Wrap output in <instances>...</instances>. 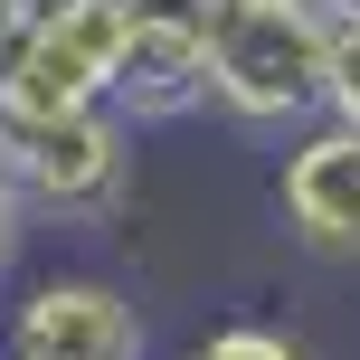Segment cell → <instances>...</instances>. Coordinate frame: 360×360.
I'll use <instances>...</instances> for the list:
<instances>
[{
	"instance_id": "obj_1",
	"label": "cell",
	"mask_w": 360,
	"mask_h": 360,
	"mask_svg": "<svg viewBox=\"0 0 360 360\" xmlns=\"http://www.w3.org/2000/svg\"><path fill=\"white\" fill-rule=\"evenodd\" d=\"M209 48V105L237 124H313L332 95V38L342 19L323 0H180Z\"/></svg>"
},
{
	"instance_id": "obj_2",
	"label": "cell",
	"mask_w": 360,
	"mask_h": 360,
	"mask_svg": "<svg viewBox=\"0 0 360 360\" xmlns=\"http://www.w3.org/2000/svg\"><path fill=\"white\" fill-rule=\"evenodd\" d=\"M124 38H133V0H38V19L19 29L10 67H0V133L114 105Z\"/></svg>"
},
{
	"instance_id": "obj_3",
	"label": "cell",
	"mask_w": 360,
	"mask_h": 360,
	"mask_svg": "<svg viewBox=\"0 0 360 360\" xmlns=\"http://www.w3.org/2000/svg\"><path fill=\"white\" fill-rule=\"evenodd\" d=\"M10 180L29 190V209H57V218H95L124 199L133 180V124L114 105H86V114H57V124H19L0 143Z\"/></svg>"
},
{
	"instance_id": "obj_4",
	"label": "cell",
	"mask_w": 360,
	"mask_h": 360,
	"mask_svg": "<svg viewBox=\"0 0 360 360\" xmlns=\"http://www.w3.org/2000/svg\"><path fill=\"white\" fill-rule=\"evenodd\" d=\"M0 360H143V313L105 275H48L10 304Z\"/></svg>"
},
{
	"instance_id": "obj_5",
	"label": "cell",
	"mask_w": 360,
	"mask_h": 360,
	"mask_svg": "<svg viewBox=\"0 0 360 360\" xmlns=\"http://www.w3.org/2000/svg\"><path fill=\"white\" fill-rule=\"evenodd\" d=\"M275 209H285V228L304 237L313 256H360V124L342 114H313L304 133H294L285 171H275Z\"/></svg>"
},
{
	"instance_id": "obj_6",
	"label": "cell",
	"mask_w": 360,
	"mask_h": 360,
	"mask_svg": "<svg viewBox=\"0 0 360 360\" xmlns=\"http://www.w3.org/2000/svg\"><path fill=\"white\" fill-rule=\"evenodd\" d=\"M190 105H209V48H199V19L180 10V0H133L114 114L143 133V124H171V114H190Z\"/></svg>"
},
{
	"instance_id": "obj_7",
	"label": "cell",
	"mask_w": 360,
	"mask_h": 360,
	"mask_svg": "<svg viewBox=\"0 0 360 360\" xmlns=\"http://www.w3.org/2000/svg\"><path fill=\"white\" fill-rule=\"evenodd\" d=\"M180 360H313L294 332H266V323H228V332H209V342H190Z\"/></svg>"
},
{
	"instance_id": "obj_8",
	"label": "cell",
	"mask_w": 360,
	"mask_h": 360,
	"mask_svg": "<svg viewBox=\"0 0 360 360\" xmlns=\"http://www.w3.org/2000/svg\"><path fill=\"white\" fill-rule=\"evenodd\" d=\"M323 114L360 124V19H342V38H332V95H323Z\"/></svg>"
},
{
	"instance_id": "obj_9",
	"label": "cell",
	"mask_w": 360,
	"mask_h": 360,
	"mask_svg": "<svg viewBox=\"0 0 360 360\" xmlns=\"http://www.w3.org/2000/svg\"><path fill=\"white\" fill-rule=\"evenodd\" d=\"M19 237H29V190H19V180H10V162H0V275H10Z\"/></svg>"
},
{
	"instance_id": "obj_10",
	"label": "cell",
	"mask_w": 360,
	"mask_h": 360,
	"mask_svg": "<svg viewBox=\"0 0 360 360\" xmlns=\"http://www.w3.org/2000/svg\"><path fill=\"white\" fill-rule=\"evenodd\" d=\"M29 19H38V0H0V67H10V48H19Z\"/></svg>"
},
{
	"instance_id": "obj_11",
	"label": "cell",
	"mask_w": 360,
	"mask_h": 360,
	"mask_svg": "<svg viewBox=\"0 0 360 360\" xmlns=\"http://www.w3.org/2000/svg\"><path fill=\"white\" fill-rule=\"evenodd\" d=\"M323 10H332V19H360V0H323Z\"/></svg>"
},
{
	"instance_id": "obj_12",
	"label": "cell",
	"mask_w": 360,
	"mask_h": 360,
	"mask_svg": "<svg viewBox=\"0 0 360 360\" xmlns=\"http://www.w3.org/2000/svg\"><path fill=\"white\" fill-rule=\"evenodd\" d=\"M0 143H10V133H0Z\"/></svg>"
}]
</instances>
